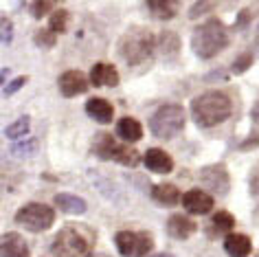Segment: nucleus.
<instances>
[{
  "label": "nucleus",
  "mask_w": 259,
  "mask_h": 257,
  "mask_svg": "<svg viewBox=\"0 0 259 257\" xmlns=\"http://www.w3.org/2000/svg\"><path fill=\"white\" fill-rule=\"evenodd\" d=\"M112 160H116L119 165H125V167H139L143 163V156L137 147L127 145V143H119L114 147V154H112Z\"/></svg>",
  "instance_id": "nucleus-23"
},
{
  "label": "nucleus",
  "mask_w": 259,
  "mask_h": 257,
  "mask_svg": "<svg viewBox=\"0 0 259 257\" xmlns=\"http://www.w3.org/2000/svg\"><path fill=\"white\" fill-rule=\"evenodd\" d=\"M143 163L154 174H169V172H174V158L160 147H150L143 156Z\"/></svg>",
  "instance_id": "nucleus-14"
},
{
  "label": "nucleus",
  "mask_w": 259,
  "mask_h": 257,
  "mask_svg": "<svg viewBox=\"0 0 259 257\" xmlns=\"http://www.w3.org/2000/svg\"><path fill=\"white\" fill-rule=\"evenodd\" d=\"M86 114L93 121H97V123L108 125L114 117V106L103 97H93V99H88V104H86Z\"/></svg>",
  "instance_id": "nucleus-16"
},
{
  "label": "nucleus",
  "mask_w": 259,
  "mask_h": 257,
  "mask_svg": "<svg viewBox=\"0 0 259 257\" xmlns=\"http://www.w3.org/2000/svg\"><path fill=\"white\" fill-rule=\"evenodd\" d=\"M68 24V11L66 9H55L49 18V29L55 31V33H64Z\"/></svg>",
  "instance_id": "nucleus-26"
},
{
  "label": "nucleus",
  "mask_w": 259,
  "mask_h": 257,
  "mask_svg": "<svg viewBox=\"0 0 259 257\" xmlns=\"http://www.w3.org/2000/svg\"><path fill=\"white\" fill-rule=\"evenodd\" d=\"M213 7H215V3H196V5H193V7H191V18H198L200 14H202V9H213Z\"/></svg>",
  "instance_id": "nucleus-34"
},
{
  "label": "nucleus",
  "mask_w": 259,
  "mask_h": 257,
  "mask_svg": "<svg viewBox=\"0 0 259 257\" xmlns=\"http://www.w3.org/2000/svg\"><path fill=\"white\" fill-rule=\"evenodd\" d=\"M116 145H119V143H116V139L110 132H99L93 139V145H90V150H93L95 156H99L101 160H112V154H114V147Z\"/></svg>",
  "instance_id": "nucleus-20"
},
{
  "label": "nucleus",
  "mask_w": 259,
  "mask_h": 257,
  "mask_svg": "<svg viewBox=\"0 0 259 257\" xmlns=\"http://www.w3.org/2000/svg\"><path fill=\"white\" fill-rule=\"evenodd\" d=\"M29 127H31V119L29 117H20V119H16L11 125L5 127V137H7L9 141H18V139L27 137Z\"/></svg>",
  "instance_id": "nucleus-25"
},
{
  "label": "nucleus",
  "mask_w": 259,
  "mask_h": 257,
  "mask_svg": "<svg viewBox=\"0 0 259 257\" xmlns=\"http://www.w3.org/2000/svg\"><path fill=\"white\" fill-rule=\"evenodd\" d=\"M189 112L198 127H215L233 114V101L222 91H206L191 101Z\"/></svg>",
  "instance_id": "nucleus-1"
},
{
  "label": "nucleus",
  "mask_w": 259,
  "mask_h": 257,
  "mask_svg": "<svg viewBox=\"0 0 259 257\" xmlns=\"http://www.w3.org/2000/svg\"><path fill=\"white\" fill-rule=\"evenodd\" d=\"M156 47H158L156 35H154L150 29L132 27L121 35L119 44H116V53H119L130 66H139V64H145L152 60Z\"/></svg>",
  "instance_id": "nucleus-2"
},
{
  "label": "nucleus",
  "mask_w": 259,
  "mask_h": 257,
  "mask_svg": "<svg viewBox=\"0 0 259 257\" xmlns=\"http://www.w3.org/2000/svg\"><path fill=\"white\" fill-rule=\"evenodd\" d=\"M233 227H235V218L229 211H218L211 218V227H209V237H220V235H231Z\"/></svg>",
  "instance_id": "nucleus-21"
},
{
  "label": "nucleus",
  "mask_w": 259,
  "mask_h": 257,
  "mask_svg": "<svg viewBox=\"0 0 259 257\" xmlns=\"http://www.w3.org/2000/svg\"><path fill=\"white\" fill-rule=\"evenodd\" d=\"M158 49H160V53H163V57H176L178 51H180L178 35L171 33V31H165L158 40Z\"/></svg>",
  "instance_id": "nucleus-24"
},
{
  "label": "nucleus",
  "mask_w": 259,
  "mask_h": 257,
  "mask_svg": "<svg viewBox=\"0 0 259 257\" xmlns=\"http://www.w3.org/2000/svg\"><path fill=\"white\" fill-rule=\"evenodd\" d=\"M196 231H198V224L187 213H174L169 220H167V235L174 237V240H178V242L189 240Z\"/></svg>",
  "instance_id": "nucleus-12"
},
{
  "label": "nucleus",
  "mask_w": 259,
  "mask_h": 257,
  "mask_svg": "<svg viewBox=\"0 0 259 257\" xmlns=\"http://www.w3.org/2000/svg\"><path fill=\"white\" fill-rule=\"evenodd\" d=\"M33 42H35L40 49H53L55 44H57V33H55V31H51V29H47V27H44V29H37Z\"/></svg>",
  "instance_id": "nucleus-28"
},
{
  "label": "nucleus",
  "mask_w": 259,
  "mask_h": 257,
  "mask_svg": "<svg viewBox=\"0 0 259 257\" xmlns=\"http://www.w3.org/2000/svg\"><path fill=\"white\" fill-rule=\"evenodd\" d=\"M116 137H119L123 143L132 145L143 139V125L132 117H121L119 123H116Z\"/></svg>",
  "instance_id": "nucleus-18"
},
{
  "label": "nucleus",
  "mask_w": 259,
  "mask_h": 257,
  "mask_svg": "<svg viewBox=\"0 0 259 257\" xmlns=\"http://www.w3.org/2000/svg\"><path fill=\"white\" fill-rule=\"evenodd\" d=\"M0 255L3 257H31V250H29L27 240L20 233L9 231V233H3V240H0Z\"/></svg>",
  "instance_id": "nucleus-13"
},
{
  "label": "nucleus",
  "mask_w": 259,
  "mask_h": 257,
  "mask_svg": "<svg viewBox=\"0 0 259 257\" xmlns=\"http://www.w3.org/2000/svg\"><path fill=\"white\" fill-rule=\"evenodd\" d=\"M178 7L180 5L176 0H150L147 3V9H150V14L156 18V20H171V18L178 16Z\"/></svg>",
  "instance_id": "nucleus-22"
},
{
  "label": "nucleus",
  "mask_w": 259,
  "mask_h": 257,
  "mask_svg": "<svg viewBox=\"0 0 259 257\" xmlns=\"http://www.w3.org/2000/svg\"><path fill=\"white\" fill-rule=\"evenodd\" d=\"M200 181H202L204 187H209L213 194H218V196L229 194L231 178H229V172H226L224 165H209V167H202V172H200Z\"/></svg>",
  "instance_id": "nucleus-9"
},
{
  "label": "nucleus",
  "mask_w": 259,
  "mask_h": 257,
  "mask_svg": "<svg viewBox=\"0 0 259 257\" xmlns=\"http://www.w3.org/2000/svg\"><path fill=\"white\" fill-rule=\"evenodd\" d=\"M37 152V141L35 139H29V141H22V143H16L11 147V156L16 158H27V156H33Z\"/></svg>",
  "instance_id": "nucleus-27"
},
{
  "label": "nucleus",
  "mask_w": 259,
  "mask_h": 257,
  "mask_svg": "<svg viewBox=\"0 0 259 257\" xmlns=\"http://www.w3.org/2000/svg\"><path fill=\"white\" fill-rule=\"evenodd\" d=\"M114 246L121 257H147L154 250V237L150 231H119Z\"/></svg>",
  "instance_id": "nucleus-7"
},
{
  "label": "nucleus",
  "mask_w": 259,
  "mask_h": 257,
  "mask_svg": "<svg viewBox=\"0 0 259 257\" xmlns=\"http://www.w3.org/2000/svg\"><path fill=\"white\" fill-rule=\"evenodd\" d=\"M14 220L20 224V227L31 231V233H44V231H49L53 227L55 209L44 202H29V204H22V207L16 211Z\"/></svg>",
  "instance_id": "nucleus-6"
},
{
  "label": "nucleus",
  "mask_w": 259,
  "mask_h": 257,
  "mask_svg": "<svg viewBox=\"0 0 259 257\" xmlns=\"http://www.w3.org/2000/svg\"><path fill=\"white\" fill-rule=\"evenodd\" d=\"M250 194L259 198V165L252 167V172H250Z\"/></svg>",
  "instance_id": "nucleus-33"
},
{
  "label": "nucleus",
  "mask_w": 259,
  "mask_h": 257,
  "mask_svg": "<svg viewBox=\"0 0 259 257\" xmlns=\"http://www.w3.org/2000/svg\"><path fill=\"white\" fill-rule=\"evenodd\" d=\"M252 145H259V134H252V137L246 141V143L239 145V147H242V150H248V147H252Z\"/></svg>",
  "instance_id": "nucleus-35"
},
{
  "label": "nucleus",
  "mask_w": 259,
  "mask_h": 257,
  "mask_svg": "<svg viewBox=\"0 0 259 257\" xmlns=\"http://www.w3.org/2000/svg\"><path fill=\"white\" fill-rule=\"evenodd\" d=\"M93 246H95L93 229L83 227V224H64L57 231L51 250H53L55 257H88Z\"/></svg>",
  "instance_id": "nucleus-3"
},
{
  "label": "nucleus",
  "mask_w": 259,
  "mask_h": 257,
  "mask_svg": "<svg viewBox=\"0 0 259 257\" xmlns=\"http://www.w3.org/2000/svg\"><path fill=\"white\" fill-rule=\"evenodd\" d=\"M213 196L204 189H189L187 194H183V207L189 216H206L213 211Z\"/></svg>",
  "instance_id": "nucleus-10"
},
{
  "label": "nucleus",
  "mask_w": 259,
  "mask_h": 257,
  "mask_svg": "<svg viewBox=\"0 0 259 257\" xmlns=\"http://www.w3.org/2000/svg\"><path fill=\"white\" fill-rule=\"evenodd\" d=\"M224 250L229 257H248L252 253V242L244 233H231L224 237Z\"/></svg>",
  "instance_id": "nucleus-17"
},
{
  "label": "nucleus",
  "mask_w": 259,
  "mask_h": 257,
  "mask_svg": "<svg viewBox=\"0 0 259 257\" xmlns=\"http://www.w3.org/2000/svg\"><path fill=\"white\" fill-rule=\"evenodd\" d=\"M29 9H31V14H33V18H37V20H40V18H44L47 14H53V3H51V0H35V3H31L29 5Z\"/></svg>",
  "instance_id": "nucleus-30"
},
{
  "label": "nucleus",
  "mask_w": 259,
  "mask_h": 257,
  "mask_svg": "<svg viewBox=\"0 0 259 257\" xmlns=\"http://www.w3.org/2000/svg\"><path fill=\"white\" fill-rule=\"evenodd\" d=\"M255 62V57H252V53H242V55H237L235 60H233V66H231V70L235 75H242V73H246V70L250 68V64Z\"/></svg>",
  "instance_id": "nucleus-29"
},
{
  "label": "nucleus",
  "mask_w": 259,
  "mask_h": 257,
  "mask_svg": "<svg viewBox=\"0 0 259 257\" xmlns=\"http://www.w3.org/2000/svg\"><path fill=\"white\" fill-rule=\"evenodd\" d=\"M88 79L97 88H99V86L114 88V86H119L121 75H119V70H116L114 64H110V62H97L95 66H93V70H90Z\"/></svg>",
  "instance_id": "nucleus-11"
},
{
  "label": "nucleus",
  "mask_w": 259,
  "mask_h": 257,
  "mask_svg": "<svg viewBox=\"0 0 259 257\" xmlns=\"http://www.w3.org/2000/svg\"><path fill=\"white\" fill-rule=\"evenodd\" d=\"M90 86V79L81 70H64V73L57 77V88L66 99L77 97V95H83Z\"/></svg>",
  "instance_id": "nucleus-8"
},
{
  "label": "nucleus",
  "mask_w": 259,
  "mask_h": 257,
  "mask_svg": "<svg viewBox=\"0 0 259 257\" xmlns=\"http://www.w3.org/2000/svg\"><path fill=\"white\" fill-rule=\"evenodd\" d=\"M229 42L231 40H229V33H226V27L218 18L206 20L204 24L193 29L191 33V51L200 60H211V57L220 55L229 47Z\"/></svg>",
  "instance_id": "nucleus-4"
},
{
  "label": "nucleus",
  "mask_w": 259,
  "mask_h": 257,
  "mask_svg": "<svg viewBox=\"0 0 259 257\" xmlns=\"http://www.w3.org/2000/svg\"><path fill=\"white\" fill-rule=\"evenodd\" d=\"M187 110L178 104H165L150 117V130L156 139L169 141L185 130Z\"/></svg>",
  "instance_id": "nucleus-5"
},
{
  "label": "nucleus",
  "mask_w": 259,
  "mask_h": 257,
  "mask_svg": "<svg viewBox=\"0 0 259 257\" xmlns=\"http://www.w3.org/2000/svg\"><path fill=\"white\" fill-rule=\"evenodd\" d=\"M27 81H29V77H27V75H20V77H16L14 81H11V83H7V86L3 88V95H5V97H11V95H16V93L20 91V88H22V86H24V83H27Z\"/></svg>",
  "instance_id": "nucleus-31"
},
{
  "label": "nucleus",
  "mask_w": 259,
  "mask_h": 257,
  "mask_svg": "<svg viewBox=\"0 0 259 257\" xmlns=\"http://www.w3.org/2000/svg\"><path fill=\"white\" fill-rule=\"evenodd\" d=\"M257 257H259V255H257Z\"/></svg>",
  "instance_id": "nucleus-37"
},
{
  "label": "nucleus",
  "mask_w": 259,
  "mask_h": 257,
  "mask_svg": "<svg viewBox=\"0 0 259 257\" xmlns=\"http://www.w3.org/2000/svg\"><path fill=\"white\" fill-rule=\"evenodd\" d=\"M150 196L154 202H158V207H176L178 202H183V194L176 185L171 183H158L152 185Z\"/></svg>",
  "instance_id": "nucleus-15"
},
{
  "label": "nucleus",
  "mask_w": 259,
  "mask_h": 257,
  "mask_svg": "<svg viewBox=\"0 0 259 257\" xmlns=\"http://www.w3.org/2000/svg\"><path fill=\"white\" fill-rule=\"evenodd\" d=\"M53 204H57V209L68 216H81V213H86V209H88L83 198L75 196V194H66V191H64V194H55Z\"/></svg>",
  "instance_id": "nucleus-19"
},
{
  "label": "nucleus",
  "mask_w": 259,
  "mask_h": 257,
  "mask_svg": "<svg viewBox=\"0 0 259 257\" xmlns=\"http://www.w3.org/2000/svg\"><path fill=\"white\" fill-rule=\"evenodd\" d=\"M3 47H9L11 37H14V24H11L9 18H3Z\"/></svg>",
  "instance_id": "nucleus-32"
},
{
  "label": "nucleus",
  "mask_w": 259,
  "mask_h": 257,
  "mask_svg": "<svg viewBox=\"0 0 259 257\" xmlns=\"http://www.w3.org/2000/svg\"><path fill=\"white\" fill-rule=\"evenodd\" d=\"M154 257H174L171 253H158V255H154Z\"/></svg>",
  "instance_id": "nucleus-36"
}]
</instances>
